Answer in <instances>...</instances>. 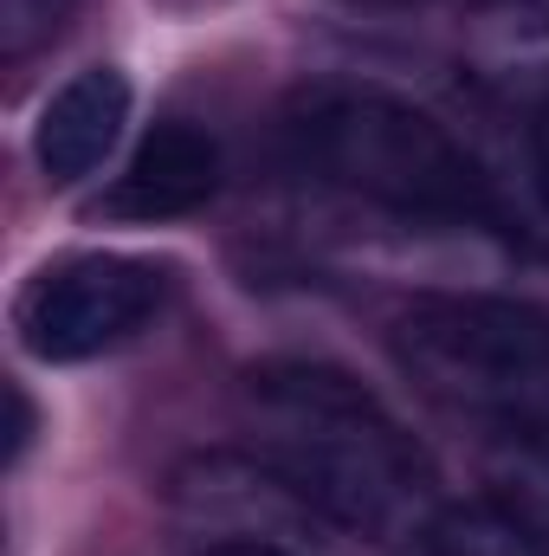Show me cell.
Wrapping results in <instances>:
<instances>
[{"instance_id": "cell-13", "label": "cell", "mask_w": 549, "mask_h": 556, "mask_svg": "<svg viewBox=\"0 0 549 556\" xmlns=\"http://www.w3.org/2000/svg\"><path fill=\"white\" fill-rule=\"evenodd\" d=\"M362 7H413V0H362Z\"/></svg>"}, {"instance_id": "cell-3", "label": "cell", "mask_w": 549, "mask_h": 556, "mask_svg": "<svg viewBox=\"0 0 549 556\" xmlns=\"http://www.w3.org/2000/svg\"><path fill=\"white\" fill-rule=\"evenodd\" d=\"M395 356L413 382L491 433L549 440V311L485 291H426L395 317Z\"/></svg>"}, {"instance_id": "cell-7", "label": "cell", "mask_w": 549, "mask_h": 556, "mask_svg": "<svg viewBox=\"0 0 549 556\" xmlns=\"http://www.w3.org/2000/svg\"><path fill=\"white\" fill-rule=\"evenodd\" d=\"M220 188V142L194 124H155L137 142L130 168L111 188V214L117 220H175L194 214L201 201H214Z\"/></svg>"}, {"instance_id": "cell-4", "label": "cell", "mask_w": 549, "mask_h": 556, "mask_svg": "<svg viewBox=\"0 0 549 556\" xmlns=\"http://www.w3.org/2000/svg\"><path fill=\"white\" fill-rule=\"evenodd\" d=\"M168 298V266L137 253H72L26 278L13 330L39 363H85L130 343Z\"/></svg>"}, {"instance_id": "cell-1", "label": "cell", "mask_w": 549, "mask_h": 556, "mask_svg": "<svg viewBox=\"0 0 549 556\" xmlns=\"http://www.w3.org/2000/svg\"><path fill=\"white\" fill-rule=\"evenodd\" d=\"M240 427L330 531L420 544L439 518V479L420 440L330 363H259L240 382Z\"/></svg>"}, {"instance_id": "cell-10", "label": "cell", "mask_w": 549, "mask_h": 556, "mask_svg": "<svg viewBox=\"0 0 549 556\" xmlns=\"http://www.w3.org/2000/svg\"><path fill=\"white\" fill-rule=\"evenodd\" d=\"M72 7H78V0H0V59L20 65V59H33L39 46H52V39L65 33Z\"/></svg>"}, {"instance_id": "cell-2", "label": "cell", "mask_w": 549, "mask_h": 556, "mask_svg": "<svg viewBox=\"0 0 549 556\" xmlns=\"http://www.w3.org/2000/svg\"><path fill=\"white\" fill-rule=\"evenodd\" d=\"M284 155L304 181L401 220L505 227V201L478 155L382 85H304L284 104Z\"/></svg>"}, {"instance_id": "cell-9", "label": "cell", "mask_w": 549, "mask_h": 556, "mask_svg": "<svg viewBox=\"0 0 549 556\" xmlns=\"http://www.w3.org/2000/svg\"><path fill=\"white\" fill-rule=\"evenodd\" d=\"M485 479H491V505H505L511 518H524L531 531L549 538V440H537V433H491Z\"/></svg>"}, {"instance_id": "cell-12", "label": "cell", "mask_w": 549, "mask_h": 556, "mask_svg": "<svg viewBox=\"0 0 549 556\" xmlns=\"http://www.w3.org/2000/svg\"><path fill=\"white\" fill-rule=\"evenodd\" d=\"M531 142H537V175H544V188H549V104L537 111V130H531Z\"/></svg>"}, {"instance_id": "cell-6", "label": "cell", "mask_w": 549, "mask_h": 556, "mask_svg": "<svg viewBox=\"0 0 549 556\" xmlns=\"http://www.w3.org/2000/svg\"><path fill=\"white\" fill-rule=\"evenodd\" d=\"M124 124H130V78L117 65H91V72L65 78L52 91V104L39 111V130H33L39 175L52 188H78L117 149Z\"/></svg>"}, {"instance_id": "cell-11", "label": "cell", "mask_w": 549, "mask_h": 556, "mask_svg": "<svg viewBox=\"0 0 549 556\" xmlns=\"http://www.w3.org/2000/svg\"><path fill=\"white\" fill-rule=\"evenodd\" d=\"M7 466H20L26 459V446H33V402H26V389L20 382H7Z\"/></svg>"}, {"instance_id": "cell-5", "label": "cell", "mask_w": 549, "mask_h": 556, "mask_svg": "<svg viewBox=\"0 0 549 556\" xmlns=\"http://www.w3.org/2000/svg\"><path fill=\"white\" fill-rule=\"evenodd\" d=\"M168 511L201 538V551L246 544V551H291L323 525L259 453H194L168 472Z\"/></svg>"}, {"instance_id": "cell-8", "label": "cell", "mask_w": 549, "mask_h": 556, "mask_svg": "<svg viewBox=\"0 0 549 556\" xmlns=\"http://www.w3.org/2000/svg\"><path fill=\"white\" fill-rule=\"evenodd\" d=\"M413 551L420 556H549V538L531 531L524 518H511L505 505H465V511H439Z\"/></svg>"}]
</instances>
